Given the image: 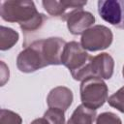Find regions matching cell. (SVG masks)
I'll use <instances>...</instances> for the list:
<instances>
[{
    "instance_id": "1",
    "label": "cell",
    "mask_w": 124,
    "mask_h": 124,
    "mask_svg": "<svg viewBox=\"0 0 124 124\" xmlns=\"http://www.w3.org/2000/svg\"><path fill=\"white\" fill-rule=\"evenodd\" d=\"M0 15L5 21L18 23L24 33L40 29L46 20V16L37 11L33 1H2Z\"/></svg>"
},
{
    "instance_id": "2",
    "label": "cell",
    "mask_w": 124,
    "mask_h": 124,
    "mask_svg": "<svg viewBox=\"0 0 124 124\" xmlns=\"http://www.w3.org/2000/svg\"><path fill=\"white\" fill-rule=\"evenodd\" d=\"M92 56L78 42L72 41L66 44L61 56V63L67 67L74 79L83 80L84 71Z\"/></svg>"
},
{
    "instance_id": "3",
    "label": "cell",
    "mask_w": 124,
    "mask_h": 124,
    "mask_svg": "<svg viewBox=\"0 0 124 124\" xmlns=\"http://www.w3.org/2000/svg\"><path fill=\"white\" fill-rule=\"evenodd\" d=\"M79 90L82 105L91 109L96 110L108 101V88L102 78L91 77L82 80Z\"/></svg>"
},
{
    "instance_id": "4",
    "label": "cell",
    "mask_w": 124,
    "mask_h": 124,
    "mask_svg": "<svg viewBox=\"0 0 124 124\" xmlns=\"http://www.w3.org/2000/svg\"><path fill=\"white\" fill-rule=\"evenodd\" d=\"M111 30L105 25H94L87 29L80 39L81 46L88 51H98L108 48L112 43Z\"/></svg>"
},
{
    "instance_id": "5",
    "label": "cell",
    "mask_w": 124,
    "mask_h": 124,
    "mask_svg": "<svg viewBox=\"0 0 124 124\" xmlns=\"http://www.w3.org/2000/svg\"><path fill=\"white\" fill-rule=\"evenodd\" d=\"M16 66L22 73H33L47 66L41 49L40 40L30 43L19 52L16 58Z\"/></svg>"
},
{
    "instance_id": "6",
    "label": "cell",
    "mask_w": 124,
    "mask_h": 124,
    "mask_svg": "<svg viewBox=\"0 0 124 124\" xmlns=\"http://www.w3.org/2000/svg\"><path fill=\"white\" fill-rule=\"evenodd\" d=\"M114 69V60L107 52H102L96 56H92L90 62L88 63L85 72L83 80L95 77L102 79H109L112 77Z\"/></svg>"
},
{
    "instance_id": "7",
    "label": "cell",
    "mask_w": 124,
    "mask_h": 124,
    "mask_svg": "<svg viewBox=\"0 0 124 124\" xmlns=\"http://www.w3.org/2000/svg\"><path fill=\"white\" fill-rule=\"evenodd\" d=\"M45 10L53 17L67 20L74 13L81 11L87 1L80 0H44L42 2Z\"/></svg>"
},
{
    "instance_id": "8",
    "label": "cell",
    "mask_w": 124,
    "mask_h": 124,
    "mask_svg": "<svg viewBox=\"0 0 124 124\" xmlns=\"http://www.w3.org/2000/svg\"><path fill=\"white\" fill-rule=\"evenodd\" d=\"M66 44L67 43L63 39L58 37H50L40 40L41 49L47 66L62 64L61 56Z\"/></svg>"
},
{
    "instance_id": "9",
    "label": "cell",
    "mask_w": 124,
    "mask_h": 124,
    "mask_svg": "<svg viewBox=\"0 0 124 124\" xmlns=\"http://www.w3.org/2000/svg\"><path fill=\"white\" fill-rule=\"evenodd\" d=\"M98 13L107 22L118 27L122 19V10L118 0H100L98 1Z\"/></svg>"
},
{
    "instance_id": "10",
    "label": "cell",
    "mask_w": 124,
    "mask_h": 124,
    "mask_svg": "<svg viewBox=\"0 0 124 124\" xmlns=\"http://www.w3.org/2000/svg\"><path fill=\"white\" fill-rule=\"evenodd\" d=\"M95 22V16L86 11H78L67 19V27L73 35L83 34Z\"/></svg>"
},
{
    "instance_id": "11",
    "label": "cell",
    "mask_w": 124,
    "mask_h": 124,
    "mask_svg": "<svg viewBox=\"0 0 124 124\" xmlns=\"http://www.w3.org/2000/svg\"><path fill=\"white\" fill-rule=\"evenodd\" d=\"M73 92L65 86H57L50 90L47 95L46 103L48 108L67 110L73 102Z\"/></svg>"
},
{
    "instance_id": "12",
    "label": "cell",
    "mask_w": 124,
    "mask_h": 124,
    "mask_svg": "<svg viewBox=\"0 0 124 124\" xmlns=\"http://www.w3.org/2000/svg\"><path fill=\"white\" fill-rule=\"evenodd\" d=\"M96 117V110L86 108L81 104L74 110L67 124H94Z\"/></svg>"
},
{
    "instance_id": "13",
    "label": "cell",
    "mask_w": 124,
    "mask_h": 124,
    "mask_svg": "<svg viewBox=\"0 0 124 124\" xmlns=\"http://www.w3.org/2000/svg\"><path fill=\"white\" fill-rule=\"evenodd\" d=\"M18 41V33L12 28L0 27V49L7 50L14 46Z\"/></svg>"
},
{
    "instance_id": "14",
    "label": "cell",
    "mask_w": 124,
    "mask_h": 124,
    "mask_svg": "<svg viewBox=\"0 0 124 124\" xmlns=\"http://www.w3.org/2000/svg\"><path fill=\"white\" fill-rule=\"evenodd\" d=\"M44 118L48 124H65L64 111L59 108H49L44 114Z\"/></svg>"
},
{
    "instance_id": "15",
    "label": "cell",
    "mask_w": 124,
    "mask_h": 124,
    "mask_svg": "<svg viewBox=\"0 0 124 124\" xmlns=\"http://www.w3.org/2000/svg\"><path fill=\"white\" fill-rule=\"evenodd\" d=\"M108 103L110 107L124 113V86L121 87L114 94H112L110 97H108Z\"/></svg>"
},
{
    "instance_id": "16",
    "label": "cell",
    "mask_w": 124,
    "mask_h": 124,
    "mask_svg": "<svg viewBox=\"0 0 124 124\" xmlns=\"http://www.w3.org/2000/svg\"><path fill=\"white\" fill-rule=\"evenodd\" d=\"M22 119L19 116V114L9 110L2 108L0 111V124H21Z\"/></svg>"
},
{
    "instance_id": "17",
    "label": "cell",
    "mask_w": 124,
    "mask_h": 124,
    "mask_svg": "<svg viewBox=\"0 0 124 124\" xmlns=\"http://www.w3.org/2000/svg\"><path fill=\"white\" fill-rule=\"evenodd\" d=\"M95 124H122V121L119 118V116L115 113L106 111L100 113L96 117Z\"/></svg>"
},
{
    "instance_id": "18",
    "label": "cell",
    "mask_w": 124,
    "mask_h": 124,
    "mask_svg": "<svg viewBox=\"0 0 124 124\" xmlns=\"http://www.w3.org/2000/svg\"><path fill=\"white\" fill-rule=\"evenodd\" d=\"M9 79V69L3 61H1V85H4L5 82Z\"/></svg>"
},
{
    "instance_id": "19",
    "label": "cell",
    "mask_w": 124,
    "mask_h": 124,
    "mask_svg": "<svg viewBox=\"0 0 124 124\" xmlns=\"http://www.w3.org/2000/svg\"><path fill=\"white\" fill-rule=\"evenodd\" d=\"M120 5H121V10H122V19H121V23L118 25V28L124 29V0L120 1Z\"/></svg>"
},
{
    "instance_id": "20",
    "label": "cell",
    "mask_w": 124,
    "mask_h": 124,
    "mask_svg": "<svg viewBox=\"0 0 124 124\" xmlns=\"http://www.w3.org/2000/svg\"><path fill=\"white\" fill-rule=\"evenodd\" d=\"M30 124H48V122L43 117V118H37V119L33 120Z\"/></svg>"
},
{
    "instance_id": "21",
    "label": "cell",
    "mask_w": 124,
    "mask_h": 124,
    "mask_svg": "<svg viewBox=\"0 0 124 124\" xmlns=\"http://www.w3.org/2000/svg\"><path fill=\"white\" fill-rule=\"evenodd\" d=\"M122 75H123V78H124V66H123V70H122Z\"/></svg>"
}]
</instances>
